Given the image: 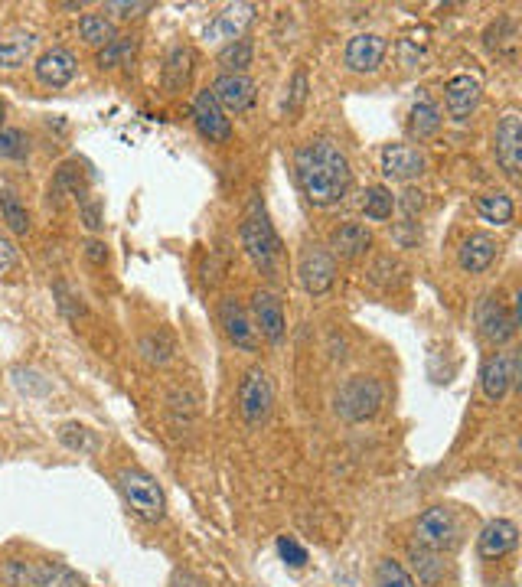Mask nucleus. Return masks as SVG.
<instances>
[{
    "label": "nucleus",
    "mask_w": 522,
    "mask_h": 587,
    "mask_svg": "<svg viewBox=\"0 0 522 587\" xmlns=\"http://www.w3.org/2000/svg\"><path fill=\"white\" fill-rule=\"evenodd\" d=\"M294 180L310 206L330 209L343 203L346 193H350V183H353L350 157L343 154L340 144L327 141V137L307 141L294 151Z\"/></svg>",
    "instance_id": "nucleus-1"
},
{
    "label": "nucleus",
    "mask_w": 522,
    "mask_h": 587,
    "mask_svg": "<svg viewBox=\"0 0 522 587\" xmlns=\"http://www.w3.org/2000/svg\"><path fill=\"white\" fill-rule=\"evenodd\" d=\"M242 248L245 255L252 258V265L265 274V278H278V265H281V239L275 226H271L268 212H265V203L255 196L252 206H248L245 219H242Z\"/></svg>",
    "instance_id": "nucleus-2"
},
{
    "label": "nucleus",
    "mask_w": 522,
    "mask_h": 587,
    "mask_svg": "<svg viewBox=\"0 0 522 587\" xmlns=\"http://www.w3.org/2000/svg\"><path fill=\"white\" fill-rule=\"evenodd\" d=\"M385 402V385L376 376H350L343 385L333 405H337V415L346 424H363L372 421L382 411Z\"/></svg>",
    "instance_id": "nucleus-3"
},
{
    "label": "nucleus",
    "mask_w": 522,
    "mask_h": 587,
    "mask_svg": "<svg viewBox=\"0 0 522 587\" xmlns=\"http://www.w3.org/2000/svg\"><path fill=\"white\" fill-rule=\"evenodd\" d=\"M118 490L124 496V503L131 506V512L144 522H160L167 512V499H164V490H160L157 477H151L147 470H138V467H128L118 473Z\"/></svg>",
    "instance_id": "nucleus-4"
},
{
    "label": "nucleus",
    "mask_w": 522,
    "mask_h": 587,
    "mask_svg": "<svg viewBox=\"0 0 522 587\" xmlns=\"http://www.w3.org/2000/svg\"><path fill=\"white\" fill-rule=\"evenodd\" d=\"M275 408V385L265 369H248L239 382V411L248 428H261Z\"/></svg>",
    "instance_id": "nucleus-5"
},
{
    "label": "nucleus",
    "mask_w": 522,
    "mask_h": 587,
    "mask_svg": "<svg viewBox=\"0 0 522 587\" xmlns=\"http://www.w3.org/2000/svg\"><path fill=\"white\" fill-rule=\"evenodd\" d=\"M415 542L434 548V552H451V548L461 542V522H457L454 509L431 506L421 512L415 522Z\"/></svg>",
    "instance_id": "nucleus-6"
},
{
    "label": "nucleus",
    "mask_w": 522,
    "mask_h": 587,
    "mask_svg": "<svg viewBox=\"0 0 522 587\" xmlns=\"http://www.w3.org/2000/svg\"><path fill=\"white\" fill-rule=\"evenodd\" d=\"M477 327H480V336L493 346H503L516 336L519 330V297L513 301V307H506L503 297H483V304L477 310Z\"/></svg>",
    "instance_id": "nucleus-7"
},
{
    "label": "nucleus",
    "mask_w": 522,
    "mask_h": 587,
    "mask_svg": "<svg viewBox=\"0 0 522 587\" xmlns=\"http://www.w3.org/2000/svg\"><path fill=\"white\" fill-rule=\"evenodd\" d=\"M297 281L310 297L327 294L333 281H337V258L330 255V248L307 245L301 252V261H297Z\"/></svg>",
    "instance_id": "nucleus-8"
},
{
    "label": "nucleus",
    "mask_w": 522,
    "mask_h": 587,
    "mask_svg": "<svg viewBox=\"0 0 522 587\" xmlns=\"http://www.w3.org/2000/svg\"><path fill=\"white\" fill-rule=\"evenodd\" d=\"M493 154H496V164L503 167L506 177L519 180V170H522V118H519V111H506L500 124H496Z\"/></svg>",
    "instance_id": "nucleus-9"
},
{
    "label": "nucleus",
    "mask_w": 522,
    "mask_h": 587,
    "mask_svg": "<svg viewBox=\"0 0 522 587\" xmlns=\"http://www.w3.org/2000/svg\"><path fill=\"white\" fill-rule=\"evenodd\" d=\"M519 379V353L513 349H506V353H496L483 362L480 369V389L487 395V402H503L506 392L513 389Z\"/></svg>",
    "instance_id": "nucleus-10"
},
{
    "label": "nucleus",
    "mask_w": 522,
    "mask_h": 587,
    "mask_svg": "<svg viewBox=\"0 0 522 587\" xmlns=\"http://www.w3.org/2000/svg\"><path fill=\"white\" fill-rule=\"evenodd\" d=\"M428 160L425 154L418 151L412 144H385L382 147V157H379V170L385 180L392 183H412L418 180L421 173H425Z\"/></svg>",
    "instance_id": "nucleus-11"
},
{
    "label": "nucleus",
    "mask_w": 522,
    "mask_h": 587,
    "mask_svg": "<svg viewBox=\"0 0 522 587\" xmlns=\"http://www.w3.org/2000/svg\"><path fill=\"white\" fill-rule=\"evenodd\" d=\"M219 327L226 330L229 343L235 349H242V353H255L258 343H261V336L255 330L252 317H248V310L239 301H235V297H222V304H219Z\"/></svg>",
    "instance_id": "nucleus-12"
},
{
    "label": "nucleus",
    "mask_w": 522,
    "mask_h": 587,
    "mask_svg": "<svg viewBox=\"0 0 522 587\" xmlns=\"http://www.w3.org/2000/svg\"><path fill=\"white\" fill-rule=\"evenodd\" d=\"M193 124H196V131H200L209 144H229L232 121H229L226 111L219 108V102H216L209 89L196 92V98H193Z\"/></svg>",
    "instance_id": "nucleus-13"
},
{
    "label": "nucleus",
    "mask_w": 522,
    "mask_h": 587,
    "mask_svg": "<svg viewBox=\"0 0 522 587\" xmlns=\"http://www.w3.org/2000/svg\"><path fill=\"white\" fill-rule=\"evenodd\" d=\"M385 36L379 33H356L350 36V43L343 49V62L350 72H359V76H372V72H379L382 59H385Z\"/></svg>",
    "instance_id": "nucleus-14"
},
{
    "label": "nucleus",
    "mask_w": 522,
    "mask_h": 587,
    "mask_svg": "<svg viewBox=\"0 0 522 587\" xmlns=\"http://www.w3.org/2000/svg\"><path fill=\"white\" fill-rule=\"evenodd\" d=\"M33 72H36V82L46 85V89H66V85L76 79L79 59L66 46H53V49H46L40 59H36Z\"/></svg>",
    "instance_id": "nucleus-15"
},
{
    "label": "nucleus",
    "mask_w": 522,
    "mask_h": 587,
    "mask_svg": "<svg viewBox=\"0 0 522 587\" xmlns=\"http://www.w3.org/2000/svg\"><path fill=\"white\" fill-rule=\"evenodd\" d=\"M213 98L219 102V108L226 111V115H245L248 108L255 105V82L248 76H232V72H219L216 82H213Z\"/></svg>",
    "instance_id": "nucleus-16"
},
{
    "label": "nucleus",
    "mask_w": 522,
    "mask_h": 587,
    "mask_svg": "<svg viewBox=\"0 0 522 587\" xmlns=\"http://www.w3.org/2000/svg\"><path fill=\"white\" fill-rule=\"evenodd\" d=\"M255 14H258L255 4H229L222 14H216L206 23L203 36L209 43H235V40H242L248 27H252Z\"/></svg>",
    "instance_id": "nucleus-17"
},
{
    "label": "nucleus",
    "mask_w": 522,
    "mask_h": 587,
    "mask_svg": "<svg viewBox=\"0 0 522 587\" xmlns=\"http://www.w3.org/2000/svg\"><path fill=\"white\" fill-rule=\"evenodd\" d=\"M480 95H483V85H480L477 76H470V72L451 76V79H447V85H444V108H447V115L464 124L477 111Z\"/></svg>",
    "instance_id": "nucleus-18"
},
{
    "label": "nucleus",
    "mask_w": 522,
    "mask_h": 587,
    "mask_svg": "<svg viewBox=\"0 0 522 587\" xmlns=\"http://www.w3.org/2000/svg\"><path fill=\"white\" fill-rule=\"evenodd\" d=\"M252 314H255V330H258V336H265L268 343H281L284 340L288 320H284V304H281L278 294L258 291L252 297Z\"/></svg>",
    "instance_id": "nucleus-19"
},
{
    "label": "nucleus",
    "mask_w": 522,
    "mask_h": 587,
    "mask_svg": "<svg viewBox=\"0 0 522 587\" xmlns=\"http://www.w3.org/2000/svg\"><path fill=\"white\" fill-rule=\"evenodd\" d=\"M516 545H519V529H516V522H509V519H490L477 535V555L487 561L506 558Z\"/></svg>",
    "instance_id": "nucleus-20"
},
{
    "label": "nucleus",
    "mask_w": 522,
    "mask_h": 587,
    "mask_svg": "<svg viewBox=\"0 0 522 587\" xmlns=\"http://www.w3.org/2000/svg\"><path fill=\"white\" fill-rule=\"evenodd\" d=\"M496 255H500V242H496L490 232H470L467 239L461 242L457 261H461V271L483 274L496 261Z\"/></svg>",
    "instance_id": "nucleus-21"
},
{
    "label": "nucleus",
    "mask_w": 522,
    "mask_h": 587,
    "mask_svg": "<svg viewBox=\"0 0 522 587\" xmlns=\"http://www.w3.org/2000/svg\"><path fill=\"white\" fill-rule=\"evenodd\" d=\"M372 248V232L363 226V222H343L330 232V255L333 258H346L356 261L363 258Z\"/></svg>",
    "instance_id": "nucleus-22"
},
{
    "label": "nucleus",
    "mask_w": 522,
    "mask_h": 587,
    "mask_svg": "<svg viewBox=\"0 0 522 587\" xmlns=\"http://www.w3.org/2000/svg\"><path fill=\"white\" fill-rule=\"evenodd\" d=\"M36 46H40V36L27 33V30L10 33V36H0V69H4V72L23 69L33 59Z\"/></svg>",
    "instance_id": "nucleus-23"
},
{
    "label": "nucleus",
    "mask_w": 522,
    "mask_h": 587,
    "mask_svg": "<svg viewBox=\"0 0 522 587\" xmlns=\"http://www.w3.org/2000/svg\"><path fill=\"white\" fill-rule=\"evenodd\" d=\"M193 49L190 46H173L167 59H164V72H160V82L170 95H177L186 89V82L193 76Z\"/></svg>",
    "instance_id": "nucleus-24"
},
{
    "label": "nucleus",
    "mask_w": 522,
    "mask_h": 587,
    "mask_svg": "<svg viewBox=\"0 0 522 587\" xmlns=\"http://www.w3.org/2000/svg\"><path fill=\"white\" fill-rule=\"evenodd\" d=\"M408 561H412V571L418 574V584L421 587H434L441 584L444 571H447V561L441 552H434V548H425V545H408Z\"/></svg>",
    "instance_id": "nucleus-25"
},
{
    "label": "nucleus",
    "mask_w": 522,
    "mask_h": 587,
    "mask_svg": "<svg viewBox=\"0 0 522 587\" xmlns=\"http://www.w3.org/2000/svg\"><path fill=\"white\" fill-rule=\"evenodd\" d=\"M441 124H444L441 108L434 105L428 95L415 98L412 111H408V134H412L415 141H428V137H434L441 131Z\"/></svg>",
    "instance_id": "nucleus-26"
},
{
    "label": "nucleus",
    "mask_w": 522,
    "mask_h": 587,
    "mask_svg": "<svg viewBox=\"0 0 522 587\" xmlns=\"http://www.w3.org/2000/svg\"><path fill=\"white\" fill-rule=\"evenodd\" d=\"M0 212H4L7 229L14 235H27L30 232V212H27V206H23L20 193L7 180H0Z\"/></svg>",
    "instance_id": "nucleus-27"
},
{
    "label": "nucleus",
    "mask_w": 522,
    "mask_h": 587,
    "mask_svg": "<svg viewBox=\"0 0 522 587\" xmlns=\"http://www.w3.org/2000/svg\"><path fill=\"white\" fill-rule=\"evenodd\" d=\"M33 587H85V581L56 561H33Z\"/></svg>",
    "instance_id": "nucleus-28"
},
{
    "label": "nucleus",
    "mask_w": 522,
    "mask_h": 587,
    "mask_svg": "<svg viewBox=\"0 0 522 587\" xmlns=\"http://www.w3.org/2000/svg\"><path fill=\"white\" fill-rule=\"evenodd\" d=\"M477 212L490 226H509V222L516 219V203H513V196H506V193H487L477 199Z\"/></svg>",
    "instance_id": "nucleus-29"
},
{
    "label": "nucleus",
    "mask_w": 522,
    "mask_h": 587,
    "mask_svg": "<svg viewBox=\"0 0 522 587\" xmlns=\"http://www.w3.org/2000/svg\"><path fill=\"white\" fill-rule=\"evenodd\" d=\"M134 53H138V36H115L108 46L98 49V69H118V66H131Z\"/></svg>",
    "instance_id": "nucleus-30"
},
{
    "label": "nucleus",
    "mask_w": 522,
    "mask_h": 587,
    "mask_svg": "<svg viewBox=\"0 0 522 587\" xmlns=\"http://www.w3.org/2000/svg\"><path fill=\"white\" fill-rule=\"evenodd\" d=\"M85 196V186H82V173L76 170V164H66L56 170V180L49 186V203L62 206V199H79Z\"/></svg>",
    "instance_id": "nucleus-31"
},
{
    "label": "nucleus",
    "mask_w": 522,
    "mask_h": 587,
    "mask_svg": "<svg viewBox=\"0 0 522 587\" xmlns=\"http://www.w3.org/2000/svg\"><path fill=\"white\" fill-rule=\"evenodd\" d=\"M252 59H255V46H252V40H245V36L219 49V66H222V72H232V76H245V69L252 66Z\"/></svg>",
    "instance_id": "nucleus-32"
},
{
    "label": "nucleus",
    "mask_w": 522,
    "mask_h": 587,
    "mask_svg": "<svg viewBox=\"0 0 522 587\" xmlns=\"http://www.w3.org/2000/svg\"><path fill=\"white\" fill-rule=\"evenodd\" d=\"M395 193L389 190V186H369L366 190V199H363V212H366V219L369 222H385V219H392V212H395Z\"/></svg>",
    "instance_id": "nucleus-33"
},
{
    "label": "nucleus",
    "mask_w": 522,
    "mask_h": 587,
    "mask_svg": "<svg viewBox=\"0 0 522 587\" xmlns=\"http://www.w3.org/2000/svg\"><path fill=\"white\" fill-rule=\"evenodd\" d=\"M79 36L89 46H108L118 33H115V23H111V17H105V14H85L79 20Z\"/></svg>",
    "instance_id": "nucleus-34"
},
{
    "label": "nucleus",
    "mask_w": 522,
    "mask_h": 587,
    "mask_svg": "<svg viewBox=\"0 0 522 587\" xmlns=\"http://www.w3.org/2000/svg\"><path fill=\"white\" fill-rule=\"evenodd\" d=\"M59 441L69 447V451L76 454H95L98 451V434L92 428H85V424H62L59 428Z\"/></svg>",
    "instance_id": "nucleus-35"
},
{
    "label": "nucleus",
    "mask_w": 522,
    "mask_h": 587,
    "mask_svg": "<svg viewBox=\"0 0 522 587\" xmlns=\"http://www.w3.org/2000/svg\"><path fill=\"white\" fill-rule=\"evenodd\" d=\"M30 157V137L20 128L4 124L0 128V160H27Z\"/></svg>",
    "instance_id": "nucleus-36"
},
{
    "label": "nucleus",
    "mask_w": 522,
    "mask_h": 587,
    "mask_svg": "<svg viewBox=\"0 0 522 587\" xmlns=\"http://www.w3.org/2000/svg\"><path fill=\"white\" fill-rule=\"evenodd\" d=\"M376 587H418L408 568L395 558H382L376 565Z\"/></svg>",
    "instance_id": "nucleus-37"
},
{
    "label": "nucleus",
    "mask_w": 522,
    "mask_h": 587,
    "mask_svg": "<svg viewBox=\"0 0 522 587\" xmlns=\"http://www.w3.org/2000/svg\"><path fill=\"white\" fill-rule=\"evenodd\" d=\"M141 353L147 362H154V366H164V362L173 359V340H170V333L164 330H157L151 336H144L141 340Z\"/></svg>",
    "instance_id": "nucleus-38"
},
{
    "label": "nucleus",
    "mask_w": 522,
    "mask_h": 587,
    "mask_svg": "<svg viewBox=\"0 0 522 587\" xmlns=\"http://www.w3.org/2000/svg\"><path fill=\"white\" fill-rule=\"evenodd\" d=\"M0 578L10 587H33V561H20V558L4 561L0 565Z\"/></svg>",
    "instance_id": "nucleus-39"
},
{
    "label": "nucleus",
    "mask_w": 522,
    "mask_h": 587,
    "mask_svg": "<svg viewBox=\"0 0 522 587\" xmlns=\"http://www.w3.org/2000/svg\"><path fill=\"white\" fill-rule=\"evenodd\" d=\"M79 216H82V222H85V229H89V232H98V229L105 226L102 199L92 196V193H85V196L79 199Z\"/></svg>",
    "instance_id": "nucleus-40"
},
{
    "label": "nucleus",
    "mask_w": 522,
    "mask_h": 587,
    "mask_svg": "<svg viewBox=\"0 0 522 587\" xmlns=\"http://www.w3.org/2000/svg\"><path fill=\"white\" fill-rule=\"evenodd\" d=\"M513 43H516V23H513V20H506V17H500V20H496L493 27L487 30V46L500 53L503 46H513Z\"/></svg>",
    "instance_id": "nucleus-41"
},
{
    "label": "nucleus",
    "mask_w": 522,
    "mask_h": 587,
    "mask_svg": "<svg viewBox=\"0 0 522 587\" xmlns=\"http://www.w3.org/2000/svg\"><path fill=\"white\" fill-rule=\"evenodd\" d=\"M278 555L288 568H304L307 565V548L297 539H291V535H281L278 539Z\"/></svg>",
    "instance_id": "nucleus-42"
},
{
    "label": "nucleus",
    "mask_w": 522,
    "mask_h": 587,
    "mask_svg": "<svg viewBox=\"0 0 522 587\" xmlns=\"http://www.w3.org/2000/svg\"><path fill=\"white\" fill-rule=\"evenodd\" d=\"M105 10L115 14L118 20H134V17L147 14V10H154V4H147V0H108Z\"/></svg>",
    "instance_id": "nucleus-43"
},
{
    "label": "nucleus",
    "mask_w": 522,
    "mask_h": 587,
    "mask_svg": "<svg viewBox=\"0 0 522 587\" xmlns=\"http://www.w3.org/2000/svg\"><path fill=\"white\" fill-rule=\"evenodd\" d=\"M307 102V72L297 69L291 79V95H288V115H297L301 105Z\"/></svg>",
    "instance_id": "nucleus-44"
},
{
    "label": "nucleus",
    "mask_w": 522,
    "mask_h": 587,
    "mask_svg": "<svg viewBox=\"0 0 522 587\" xmlns=\"http://www.w3.org/2000/svg\"><path fill=\"white\" fill-rule=\"evenodd\" d=\"M17 265V245L7 239V235H0V278Z\"/></svg>",
    "instance_id": "nucleus-45"
},
{
    "label": "nucleus",
    "mask_w": 522,
    "mask_h": 587,
    "mask_svg": "<svg viewBox=\"0 0 522 587\" xmlns=\"http://www.w3.org/2000/svg\"><path fill=\"white\" fill-rule=\"evenodd\" d=\"M395 206H402L405 216H415V212L425 206V193H421V190H405L402 193V203H395Z\"/></svg>",
    "instance_id": "nucleus-46"
},
{
    "label": "nucleus",
    "mask_w": 522,
    "mask_h": 587,
    "mask_svg": "<svg viewBox=\"0 0 522 587\" xmlns=\"http://www.w3.org/2000/svg\"><path fill=\"white\" fill-rule=\"evenodd\" d=\"M85 258H89L92 265H105V261H108V245L98 242V239H89V242H85Z\"/></svg>",
    "instance_id": "nucleus-47"
},
{
    "label": "nucleus",
    "mask_w": 522,
    "mask_h": 587,
    "mask_svg": "<svg viewBox=\"0 0 522 587\" xmlns=\"http://www.w3.org/2000/svg\"><path fill=\"white\" fill-rule=\"evenodd\" d=\"M173 587H206L200 578H193V574H177V578H173Z\"/></svg>",
    "instance_id": "nucleus-48"
},
{
    "label": "nucleus",
    "mask_w": 522,
    "mask_h": 587,
    "mask_svg": "<svg viewBox=\"0 0 522 587\" xmlns=\"http://www.w3.org/2000/svg\"><path fill=\"white\" fill-rule=\"evenodd\" d=\"M4 124H7V121H4V105H0V128H4Z\"/></svg>",
    "instance_id": "nucleus-49"
},
{
    "label": "nucleus",
    "mask_w": 522,
    "mask_h": 587,
    "mask_svg": "<svg viewBox=\"0 0 522 587\" xmlns=\"http://www.w3.org/2000/svg\"><path fill=\"white\" fill-rule=\"evenodd\" d=\"M490 587H513V584H506V581H500V584H490Z\"/></svg>",
    "instance_id": "nucleus-50"
}]
</instances>
